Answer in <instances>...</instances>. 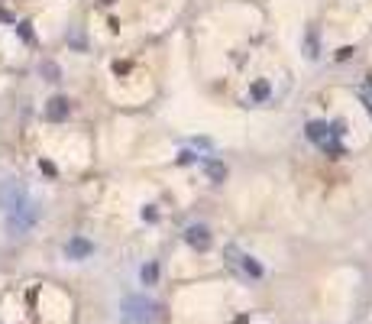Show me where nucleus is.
<instances>
[{"label": "nucleus", "instance_id": "obj_9", "mask_svg": "<svg viewBox=\"0 0 372 324\" xmlns=\"http://www.w3.org/2000/svg\"><path fill=\"white\" fill-rule=\"evenodd\" d=\"M243 269H246V273H250V276H256V279H259V276H262V266H259V262H256L253 256H246V262H243Z\"/></svg>", "mask_w": 372, "mask_h": 324}, {"label": "nucleus", "instance_id": "obj_6", "mask_svg": "<svg viewBox=\"0 0 372 324\" xmlns=\"http://www.w3.org/2000/svg\"><path fill=\"white\" fill-rule=\"evenodd\" d=\"M46 117L49 120H65L68 117V101L65 98H52L49 107H46Z\"/></svg>", "mask_w": 372, "mask_h": 324}, {"label": "nucleus", "instance_id": "obj_3", "mask_svg": "<svg viewBox=\"0 0 372 324\" xmlns=\"http://www.w3.org/2000/svg\"><path fill=\"white\" fill-rule=\"evenodd\" d=\"M123 311H127V318H133V321H152L156 318V305L146 302V299H127L123 302Z\"/></svg>", "mask_w": 372, "mask_h": 324}, {"label": "nucleus", "instance_id": "obj_11", "mask_svg": "<svg viewBox=\"0 0 372 324\" xmlns=\"http://www.w3.org/2000/svg\"><path fill=\"white\" fill-rule=\"evenodd\" d=\"M42 72L49 75V81H58V68L52 65V62H46V65H42Z\"/></svg>", "mask_w": 372, "mask_h": 324}, {"label": "nucleus", "instance_id": "obj_13", "mask_svg": "<svg viewBox=\"0 0 372 324\" xmlns=\"http://www.w3.org/2000/svg\"><path fill=\"white\" fill-rule=\"evenodd\" d=\"M104 4H110V0H104Z\"/></svg>", "mask_w": 372, "mask_h": 324}, {"label": "nucleus", "instance_id": "obj_7", "mask_svg": "<svg viewBox=\"0 0 372 324\" xmlns=\"http://www.w3.org/2000/svg\"><path fill=\"white\" fill-rule=\"evenodd\" d=\"M250 98H253V101H265V98H269V84H265V81H256V84L250 87Z\"/></svg>", "mask_w": 372, "mask_h": 324}, {"label": "nucleus", "instance_id": "obj_4", "mask_svg": "<svg viewBox=\"0 0 372 324\" xmlns=\"http://www.w3.org/2000/svg\"><path fill=\"white\" fill-rule=\"evenodd\" d=\"M65 253H68V259H84V256H91V253H94V247H91V240H84V237H72V240H68V247H65Z\"/></svg>", "mask_w": 372, "mask_h": 324}, {"label": "nucleus", "instance_id": "obj_5", "mask_svg": "<svg viewBox=\"0 0 372 324\" xmlns=\"http://www.w3.org/2000/svg\"><path fill=\"white\" fill-rule=\"evenodd\" d=\"M188 243H191V247H198V250H207L210 247L207 227H188Z\"/></svg>", "mask_w": 372, "mask_h": 324}, {"label": "nucleus", "instance_id": "obj_2", "mask_svg": "<svg viewBox=\"0 0 372 324\" xmlns=\"http://www.w3.org/2000/svg\"><path fill=\"white\" fill-rule=\"evenodd\" d=\"M23 201H29V198H26V191L16 185V182H0V208H4L7 214L16 211Z\"/></svg>", "mask_w": 372, "mask_h": 324}, {"label": "nucleus", "instance_id": "obj_12", "mask_svg": "<svg viewBox=\"0 0 372 324\" xmlns=\"http://www.w3.org/2000/svg\"><path fill=\"white\" fill-rule=\"evenodd\" d=\"M42 165V172H46V175H55V165H52V162H39Z\"/></svg>", "mask_w": 372, "mask_h": 324}, {"label": "nucleus", "instance_id": "obj_1", "mask_svg": "<svg viewBox=\"0 0 372 324\" xmlns=\"http://www.w3.org/2000/svg\"><path fill=\"white\" fill-rule=\"evenodd\" d=\"M36 217H39L36 204H33V201H23V204L16 208V211L7 214V227H10L13 233H23V230H29V227L36 224Z\"/></svg>", "mask_w": 372, "mask_h": 324}, {"label": "nucleus", "instance_id": "obj_10", "mask_svg": "<svg viewBox=\"0 0 372 324\" xmlns=\"http://www.w3.org/2000/svg\"><path fill=\"white\" fill-rule=\"evenodd\" d=\"M156 262H149V266H143V282H156Z\"/></svg>", "mask_w": 372, "mask_h": 324}, {"label": "nucleus", "instance_id": "obj_8", "mask_svg": "<svg viewBox=\"0 0 372 324\" xmlns=\"http://www.w3.org/2000/svg\"><path fill=\"white\" fill-rule=\"evenodd\" d=\"M207 175H210V179H214V182H224L227 169H224V165H220V162H207Z\"/></svg>", "mask_w": 372, "mask_h": 324}]
</instances>
